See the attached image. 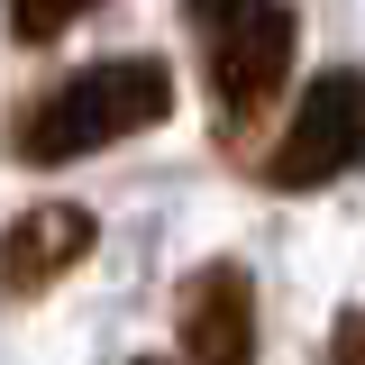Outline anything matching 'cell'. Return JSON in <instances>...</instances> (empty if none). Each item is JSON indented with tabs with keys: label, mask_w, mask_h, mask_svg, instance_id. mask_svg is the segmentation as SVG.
<instances>
[{
	"label": "cell",
	"mask_w": 365,
	"mask_h": 365,
	"mask_svg": "<svg viewBox=\"0 0 365 365\" xmlns=\"http://www.w3.org/2000/svg\"><path fill=\"white\" fill-rule=\"evenodd\" d=\"M165 110H174V73L155 55H110V64H83V73H64L46 91L37 110L19 119L9 155L19 165H73L91 146H119V137L155 128Z\"/></svg>",
	"instance_id": "cell-1"
},
{
	"label": "cell",
	"mask_w": 365,
	"mask_h": 365,
	"mask_svg": "<svg viewBox=\"0 0 365 365\" xmlns=\"http://www.w3.org/2000/svg\"><path fill=\"white\" fill-rule=\"evenodd\" d=\"M192 37L210 55L220 119L247 128L292 73V0H192Z\"/></svg>",
	"instance_id": "cell-2"
},
{
	"label": "cell",
	"mask_w": 365,
	"mask_h": 365,
	"mask_svg": "<svg viewBox=\"0 0 365 365\" xmlns=\"http://www.w3.org/2000/svg\"><path fill=\"white\" fill-rule=\"evenodd\" d=\"M356 165H365V73L356 64H329V73H311L283 146L265 155V182L274 192H319V182L356 174Z\"/></svg>",
	"instance_id": "cell-3"
},
{
	"label": "cell",
	"mask_w": 365,
	"mask_h": 365,
	"mask_svg": "<svg viewBox=\"0 0 365 365\" xmlns=\"http://www.w3.org/2000/svg\"><path fill=\"white\" fill-rule=\"evenodd\" d=\"M182 365H256V283L237 265H201L174 302Z\"/></svg>",
	"instance_id": "cell-4"
},
{
	"label": "cell",
	"mask_w": 365,
	"mask_h": 365,
	"mask_svg": "<svg viewBox=\"0 0 365 365\" xmlns=\"http://www.w3.org/2000/svg\"><path fill=\"white\" fill-rule=\"evenodd\" d=\"M83 256H91V210L46 201V210H19V228L0 237V283L9 292H46L55 274H73Z\"/></svg>",
	"instance_id": "cell-5"
},
{
	"label": "cell",
	"mask_w": 365,
	"mask_h": 365,
	"mask_svg": "<svg viewBox=\"0 0 365 365\" xmlns=\"http://www.w3.org/2000/svg\"><path fill=\"white\" fill-rule=\"evenodd\" d=\"M83 9H91V0H9V28H19L28 46H55Z\"/></svg>",
	"instance_id": "cell-6"
},
{
	"label": "cell",
	"mask_w": 365,
	"mask_h": 365,
	"mask_svg": "<svg viewBox=\"0 0 365 365\" xmlns=\"http://www.w3.org/2000/svg\"><path fill=\"white\" fill-rule=\"evenodd\" d=\"M329 365H365V311H347L329 329Z\"/></svg>",
	"instance_id": "cell-7"
}]
</instances>
